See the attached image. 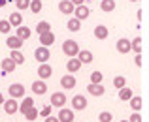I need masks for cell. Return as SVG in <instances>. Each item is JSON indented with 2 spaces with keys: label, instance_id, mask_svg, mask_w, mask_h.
<instances>
[{
  "label": "cell",
  "instance_id": "cell-39",
  "mask_svg": "<svg viewBox=\"0 0 149 122\" xmlns=\"http://www.w3.org/2000/svg\"><path fill=\"white\" fill-rule=\"evenodd\" d=\"M127 120H128V122H142L143 119H142V115H140V113H136V111H134V113H132V115L128 116Z\"/></svg>",
  "mask_w": 149,
  "mask_h": 122
},
{
  "label": "cell",
  "instance_id": "cell-6",
  "mask_svg": "<svg viewBox=\"0 0 149 122\" xmlns=\"http://www.w3.org/2000/svg\"><path fill=\"white\" fill-rule=\"evenodd\" d=\"M4 111H6V115H15V113H19V103L15 98H10V100H4Z\"/></svg>",
  "mask_w": 149,
  "mask_h": 122
},
{
  "label": "cell",
  "instance_id": "cell-19",
  "mask_svg": "<svg viewBox=\"0 0 149 122\" xmlns=\"http://www.w3.org/2000/svg\"><path fill=\"white\" fill-rule=\"evenodd\" d=\"M53 43H55V34H53V30H47L45 34H40V45L49 47V45H53Z\"/></svg>",
  "mask_w": 149,
  "mask_h": 122
},
{
  "label": "cell",
  "instance_id": "cell-25",
  "mask_svg": "<svg viewBox=\"0 0 149 122\" xmlns=\"http://www.w3.org/2000/svg\"><path fill=\"white\" fill-rule=\"evenodd\" d=\"M30 107H34V100H32V98H23V103H19V113L25 115Z\"/></svg>",
  "mask_w": 149,
  "mask_h": 122
},
{
  "label": "cell",
  "instance_id": "cell-3",
  "mask_svg": "<svg viewBox=\"0 0 149 122\" xmlns=\"http://www.w3.org/2000/svg\"><path fill=\"white\" fill-rule=\"evenodd\" d=\"M72 107H74V111H85L87 109V98L83 94H76L72 98Z\"/></svg>",
  "mask_w": 149,
  "mask_h": 122
},
{
  "label": "cell",
  "instance_id": "cell-33",
  "mask_svg": "<svg viewBox=\"0 0 149 122\" xmlns=\"http://www.w3.org/2000/svg\"><path fill=\"white\" fill-rule=\"evenodd\" d=\"M125 85H127V79H125L123 75H117L115 79H113V86H115L117 90H119V88H123Z\"/></svg>",
  "mask_w": 149,
  "mask_h": 122
},
{
  "label": "cell",
  "instance_id": "cell-10",
  "mask_svg": "<svg viewBox=\"0 0 149 122\" xmlns=\"http://www.w3.org/2000/svg\"><path fill=\"white\" fill-rule=\"evenodd\" d=\"M76 58L81 62V64H91V62L95 60V57H93V53L89 49H79V53L76 54Z\"/></svg>",
  "mask_w": 149,
  "mask_h": 122
},
{
  "label": "cell",
  "instance_id": "cell-4",
  "mask_svg": "<svg viewBox=\"0 0 149 122\" xmlns=\"http://www.w3.org/2000/svg\"><path fill=\"white\" fill-rule=\"evenodd\" d=\"M8 94H10L11 98H25V86L21 85V83H13V85L8 86Z\"/></svg>",
  "mask_w": 149,
  "mask_h": 122
},
{
  "label": "cell",
  "instance_id": "cell-38",
  "mask_svg": "<svg viewBox=\"0 0 149 122\" xmlns=\"http://www.w3.org/2000/svg\"><path fill=\"white\" fill-rule=\"evenodd\" d=\"M51 111H53V107H51V105H47V107H44L42 111H38V116H44V119H45V116L51 115Z\"/></svg>",
  "mask_w": 149,
  "mask_h": 122
},
{
  "label": "cell",
  "instance_id": "cell-32",
  "mask_svg": "<svg viewBox=\"0 0 149 122\" xmlns=\"http://www.w3.org/2000/svg\"><path fill=\"white\" fill-rule=\"evenodd\" d=\"M47 30H51V25H49L47 21H40V23L36 25V32H38V36H40V34H45Z\"/></svg>",
  "mask_w": 149,
  "mask_h": 122
},
{
  "label": "cell",
  "instance_id": "cell-18",
  "mask_svg": "<svg viewBox=\"0 0 149 122\" xmlns=\"http://www.w3.org/2000/svg\"><path fill=\"white\" fill-rule=\"evenodd\" d=\"M81 62L77 60L76 57H72V58H68V60H66V70H68V73H76V72H79L81 70Z\"/></svg>",
  "mask_w": 149,
  "mask_h": 122
},
{
  "label": "cell",
  "instance_id": "cell-9",
  "mask_svg": "<svg viewBox=\"0 0 149 122\" xmlns=\"http://www.w3.org/2000/svg\"><path fill=\"white\" fill-rule=\"evenodd\" d=\"M30 90H32L36 96H44V94L47 92V83H45L44 79H38V81L32 83V88Z\"/></svg>",
  "mask_w": 149,
  "mask_h": 122
},
{
  "label": "cell",
  "instance_id": "cell-1",
  "mask_svg": "<svg viewBox=\"0 0 149 122\" xmlns=\"http://www.w3.org/2000/svg\"><path fill=\"white\" fill-rule=\"evenodd\" d=\"M62 53H64L68 58L76 57V54L79 53V45H77V41L76 40H66L64 43H62Z\"/></svg>",
  "mask_w": 149,
  "mask_h": 122
},
{
  "label": "cell",
  "instance_id": "cell-35",
  "mask_svg": "<svg viewBox=\"0 0 149 122\" xmlns=\"http://www.w3.org/2000/svg\"><path fill=\"white\" fill-rule=\"evenodd\" d=\"M29 4H30V0H15V6H17L19 11L29 10Z\"/></svg>",
  "mask_w": 149,
  "mask_h": 122
},
{
  "label": "cell",
  "instance_id": "cell-5",
  "mask_svg": "<svg viewBox=\"0 0 149 122\" xmlns=\"http://www.w3.org/2000/svg\"><path fill=\"white\" fill-rule=\"evenodd\" d=\"M74 17L79 19V21H85V19H89V15H91V10H89V6H85V4H81V6H76L74 8Z\"/></svg>",
  "mask_w": 149,
  "mask_h": 122
},
{
  "label": "cell",
  "instance_id": "cell-37",
  "mask_svg": "<svg viewBox=\"0 0 149 122\" xmlns=\"http://www.w3.org/2000/svg\"><path fill=\"white\" fill-rule=\"evenodd\" d=\"M102 79H104V75H102V72H93L91 73V83H102Z\"/></svg>",
  "mask_w": 149,
  "mask_h": 122
},
{
  "label": "cell",
  "instance_id": "cell-30",
  "mask_svg": "<svg viewBox=\"0 0 149 122\" xmlns=\"http://www.w3.org/2000/svg\"><path fill=\"white\" fill-rule=\"evenodd\" d=\"M42 8H44V4H42V0H30V4H29V10L32 11V13H40L42 11Z\"/></svg>",
  "mask_w": 149,
  "mask_h": 122
},
{
  "label": "cell",
  "instance_id": "cell-14",
  "mask_svg": "<svg viewBox=\"0 0 149 122\" xmlns=\"http://www.w3.org/2000/svg\"><path fill=\"white\" fill-rule=\"evenodd\" d=\"M115 49H117V53H121V54L130 53V40H127V38H121V40H117Z\"/></svg>",
  "mask_w": 149,
  "mask_h": 122
},
{
  "label": "cell",
  "instance_id": "cell-16",
  "mask_svg": "<svg viewBox=\"0 0 149 122\" xmlns=\"http://www.w3.org/2000/svg\"><path fill=\"white\" fill-rule=\"evenodd\" d=\"M15 36L19 38L21 41H26L30 36H32V30L29 28V26H25V25H21V26H17V30H15Z\"/></svg>",
  "mask_w": 149,
  "mask_h": 122
},
{
  "label": "cell",
  "instance_id": "cell-2",
  "mask_svg": "<svg viewBox=\"0 0 149 122\" xmlns=\"http://www.w3.org/2000/svg\"><path fill=\"white\" fill-rule=\"evenodd\" d=\"M34 58H36V60L40 62V64H44V62H47L49 58H51L49 47H44V45L36 47V49H34Z\"/></svg>",
  "mask_w": 149,
  "mask_h": 122
},
{
  "label": "cell",
  "instance_id": "cell-20",
  "mask_svg": "<svg viewBox=\"0 0 149 122\" xmlns=\"http://www.w3.org/2000/svg\"><path fill=\"white\" fill-rule=\"evenodd\" d=\"M8 23H10L11 26H15V28H17V26L23 25V15L19 13V11H13V13L8 15Z\"/></svg>",
  "mask_w": 149,
  "mask_h": 122
},
{
  "label": "cell",
  "instance_id": "cell-42",
  "mask_svg": "<svg viewBox=\"0 0 149 122\" xmlns=\"http://www.w3.org/2000/svg\"><path fill=\"white\" fill-rule=\"evenodd\" d=\"M70 2H72V4H74V6H81V4H83V2H85V0H70Z\"/></svg>",
  "mask_w": 149,
  "mask_h": 122
},
{
  "label": "cell",
  "instance_id": "cell-27",
  "mask_svg": "<svg viewBox=\"0 0 149 122\" xmlns=\"http://www.w3.org/2000/svg\"><path fill=\"white\" fill-rule=\"evenodd\" d=\"M132 96H134V94H132V90L128 88L127 85H125L123 88H119V100H121V101H128Z\"/></svg>",
  "mask_w": 149,
  "mask_h": 122
},
{
  "label": "cell",
  "instance_id": "cell-29",
  "mask_svg": "<svg viewBox=\"0 0 149 122\" xmlns=\"http://www.w3.org/2000/svg\"><path fill=\"white\" fill-rule=\"evenodd\" d=\"M130 51H134L136 54H142V38L140 36L130 41Z\"/></svg>",
  "mask_w": 149,
  "mask_h": 122
},
{
  "label": "cell",
  "instance_id": "cell-17",
  "mask_svg": "<svg viewBox=\"0 0 149 122\" xmlns=\"http://www.w3.org/2000/svg\"><path fill=\"white\" fill-rule=\"evenodd\" d=\"M74 8H76V6H74L70 0H61V2H58V11H61L62 15H72Z\"/></svg>",
  "mask_w": 149,
  "mask_h": 122
},
{
  "label": "cell",
  "instance_id": "cell-40",
  "mask_svg": "<svg viewBox=\"0 0 149 122\" xmlns=\"http://www.w3.org/2000/svg\"><path fill=\"white\" fill-rule=\"evenodd\" d=\"M44 122H58V119H57V116H45V119H44Z\"/></svg>",
  "mask_w": 149,
  "mask_h": 122
},
{
  "label": "cell",
  "instance_id": "cell-46",
  "mask_svg": "<svg viewBox=\"0 0 149 122\" xmlns=\"http://www.w3.org/2000/svg\"><path fill=\"white\" fill-rule=\"evenodd\" d=\"M119 122H128V120H119Z\"/></svg>",
  "mask_w": 149,
  "mask_h": 122
},
{
  "label": "cell",
  "instance_id": "cell-34",
  "mask_svg": "<svg viewBox=\"0 0 149 122\" xmlns=\"http://www.w3.org/2000/svg\"><path fill=\"white\" fill-rule=\"evenodd\" d=\"M98 120H100V122H111V120H113V115H111L109 111H102L100 115H98Z\"/></svg>",
  "mask_w": 149,
  "mask_h": 122
},
{
  "label": "cell",
  "instance_id": "cell-22",
  "mask_svg": "<svg viewBox=\"0 0 149 122\" xmlns=\"http://www.w3.org/2000/svg\"><path fill=\"white\" fill-rule=\"evenodd\" d=\"M66 28H68L70 32H79L81 30V21L76 19V17H70L68 23H66Z\"/></svg>",
  "mask_w": 149,
  "mask_h": 122
},
{
  "label": "cell",
  "instance_id": "cell-28",
  "mask_svg": "<svg viewBox=\"0 0 149 122\" xmlns=\"http://www.w3.org/2000/svg\"><path fill=\"white\" fill-rule=\"evenodd\" d=\"M128 105H130L136 113H140V109L143 107V105H142V98H140V96H132L130 100H128Z\"/></svg>",
  "mask_w": 149,
  "mask_h": 122
},
{
  "label": "cell",
  "instance_id": "cell-41",
  "mask_svg": "<svg viewBox=\"0 0 149 122\" xmlns=\"http://www.w3.org/2000/svg\"><path fill=\"white\" fill-rule=\"evenodd\" d=\"M134 60H136V66H142V54H136Z\"/></svg>",
  "mask_w": 149,
  "mask_h": 122
},
{
  "label": "cell",
  "instance_id": "cell-11",
  "mask_svg": "<svg viewBox=\"0 0 149 122\" xmlns=\"http://www.w3.org/2000/svg\"><path fill=\"white\" fill-rule=\"evenodd\" d=\"M51 75H53V68H51L47 62H44V64L38 66V77H40V79L45 81V79H49Z\"/></svg>",
  "mask_w": 149,
  "mask_h": 122
},
{
  "label": "cell",
  "instance_id": "cell-23",
  "mask_svg": "<svg viewBox=\"0 0 149 122\" xmlns=\"http://www.w3.org/2000/svg\"><path fill=\"white\" fill-rule=\"evenodd\" d=\"M6 45L10 47L11 51H13V49H21V47H23V41L19 40L17 36H8V40H6Z\"/></svg>",
  "mask_w": 149,
  "mask_h": 122
},
{
  "label": "cell",
  "instance_id": "cell-26",
  "mask_svg": "<svg viewBox=\"0 0 149 122\" xmlns=\"http://www.w3.org/2000/svg\"><path fill=\"white\" fill-rule=\"evenodd\" d=\"M10 58H11V60H13V62H15L17 66H21L23 62H25V54H23V53H21L19 49H13V51H11Z\"/></svg>",
  "mask_w": 149,
  "mask_h": 122
},
{
  "label": "cell",
  "instance_id": "cell-45",
  "mask_svg": "<svg viewBox=\"0 0 149 122\" xmlns=\"http://www.w3.org/2000/svg\"><path fill=\"white\" fill-rule=\"evenodd\" d=\"M130 2H140V0H130Z\"/></svg>",
  "mask_w": 149,
  "mask_h": 122
},
{
  "label": "cell",
  "instance_id": "cell-24",
  "mask_svg": "<svg viewBox=\"0 0 149 122\" xmlns=\"http://www.w3.org/2000/svg\"><path fill=\"white\" fill-rule=\"evenodd\" d=\"M117 8L115 0H100V10L104 11V13H109V11H113Z\"/></svg>",
  "mask_w": 149,
  "mask_h": 122
},
{
  "label": "cell",
  "instance_id": "cell-7",
  "mask_svg": "<svg viewBox=\"0 0 149 122\" xmlns=\"http://www.w3.org/2000/svg\"><path fill=\"white\" fill-rule=\"evenodd\" d=\"M66 105V94L64 92H53L51 96V107H64Z\"/></svg>",
  "mask_w": 149,
  "mask_h": 122
},
{
  "label": "cell",
  "instance_id": "cell-15",
  "mask_svg": "<svg viewBox=\"0 0 149 122\" xmlns=\"http://www.w3.org/2000/svg\"><path fill=\"white\" fill-rule=\"evenodd\" d=\"M0 66H2V75H8V73L15 72V68H17V64H15V62L11 60L10 57H8V58H4V60L0 62Z\"/></svg>",
  "mask_w": 149,
  "mask_h": 122
},
{
  "label": "cell",
  "instance_id": "cell-31",
  "mask_svg": "<svg viewBox=\"0 0 149 122\" xmlns=\"http://www.w3.org/2000/svg\"><path fill=\"white\" fill-rule=\"evenodd\" d=\"M38 111H40V109H38L36 105H34V107H30V109H29V111H26L23 116H25L26 120H30V122H32V120H36V119H38Z\"/></svg>",
  "mask_w": 149,
  "mask_h": 122
},
{
  "label": "cell",
  "instance_id": "cell-12",
  "mask_svg": "<svg viewBox=\"0 0 149 122\" xmlns=\"http://www.w3.org/2000/svg\"><path fill=\"white\" fill-rule=\"evenodd\" d=\"M87 90H89V94H91V96H95V98L104 96V92H106V88L102 86V83H91V85L87 86Z\"/></svg>",
  "mask_w": 149,
  "mask_h": 122
},
{
  "label": "cell",
  "instance_id": "cell-36",
  "mask_svg": "<svg viewBox=\"0 0 149 122\" xmlns=\"http://www.w3.org/2000/svg\"><path fill=\"white\" fill-rule=\"evenodd\" d=\"M10 30H11V25L8 23V19H2V21H0V32H2V34H8Z\"/></svg>",
  "mask_w": 149,
  "mask_h": 122
},
{
  "label": "cell",
  "instance_id": "cell-21",
  "mask_svg": "<svg viewBox=\"0 0 149 122\" xmlns=\"http://www.w3.org/2000/svg\"><path fill=\"white\" fill-rule=\"evenodd\" d=\"M108 36H109L108 26H104V25H96L95 26V38L96 40H106Z\"/></svg>",
  "mask_w": 149,
  "mask_h": 122
},
{
  "label": "cell",
  "instance_id": "cell-13",
  "mask_svg": "<svg viewBox=\"0 0 149 122\" xmlns=\"http://www.w3.org/2000/svg\"><path fill=\"white\" fill-rule=\"evenodd\" d=\"M76 77H74L72 75V73H68V75H62L61 77V86H62V88H64V90H72L74 88V86H76Z\"/></svg>",
  "mask_w": 149,
  "mask_h": 122
},
{
  "label": "cell",
  "instance_id": "cell-43",
  "mask_svg": "<svg viewBox=\"0 0 149 122\" xmlns=\"http://www.w3.org/2000/svg\"><path fill=\"white\" fill-rule=\"evenodd\" d=\"M8 2H10V0H0V8H4V6H6Z\"/></svg>",
  "mask_w": 149,
  "mask_h": 122
},
{
  "label": "cell",
  "instance_id": "cell-8",
  "mask_svg": "<svg viewBox=\"0 0 149 122\" xmlns=\"http://www.w3.org/2000/svg\"><path fill=\"white\" fill-rule=\"evenodd\" d=\"M58 122H74V111L72 109H66V107H61L58 109V115H57Z\"/></svg>",
  "mask_w": 149,
  "mask_h": 122
},
{
  "label": "cell",
  "instance_id": "cell-44",
  "mask_svg": "<svg viewBox=\"0 0 149 122\" xmlns=\"http://www.w3.org/2000/svg\"><path fill=\"white\" fill-rule=\"evenodd\" d=\"M4 100H6V98H4V94H2V92H0V105H2V103H4Z\"/></svg>",
  "mask_w": 149,
  "mask_h": 122
}]
</instances>
